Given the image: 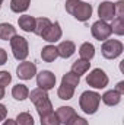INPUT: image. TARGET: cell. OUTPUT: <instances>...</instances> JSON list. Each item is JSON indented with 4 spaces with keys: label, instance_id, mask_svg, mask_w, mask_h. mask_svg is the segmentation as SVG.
I'll list each match as a JSON object with an SVG mask.
<instances>
[{
    "label": "cell",
    "instance_id": "6da1fadb",
    "mask_svg": "<svg viewBox=\"0 0 124 125\" xmlns=\"http://www.w3.org/2000/svg\"><path fill=\"white\" fill-rule=\"evenodd\" d=\"M99 102H101V94L96 93V92H92V90L83 92L79 97V106L88 115H93L98 111Z\"/></svg>",
    "mask_w": 124,
    "mask_h": 125
},
{
    "label": "cell",
    "instance_id": "7a4b0ae2",
    "mask_svg": "<svg viewBox=\"0 0 124 125\" xmlns=\"http://www.w3.org/2000/svg\"><path fill=\"white\" fill-rule=\"evenodd\" d=\"M10 48H12L13 57L18 61H25L26 60V57L29 54V45H28V41L24 36L15 35L10 39Z\"/></svg>",
    "mask_w": 124,
    "mask_h": 125
},
{
    "label": "cell",
    "instance_id": "3957f363",
    "mask_svg": "<svg viewBox=\"0 0 124 125\" xmlns=\"http://www.w3.org/2000/svg\"><path fill=\"white\" fill-rule=\"evenodd\" d=\"M102 55L107 60H114L117 57H120L124 51V45L121 41L118 39H105L102 47H101Z\"/></svg>",
    "mask_w": 124,
    "mask_h": 125
},
{
    "label": "cell",
    "instance_id": "277c9868",
    "mask_svg": "<svg viewBox=\"0 0 124 125\" xmlns=\"http://www.w3.org/2000/svg\"><path fill=\"white\" fill-rule=\"evenodd\" d=\"M108 82H110V79H108L107 73L101 68H93L86 76V83L93 89H104L108 86Z\"/></svg>",
    "mask_w": 124,
    "mask_h": 125
},
{
    "label": "cell",
    "instance_id": "5b68a950",
    "mask_svg": "<svg viewBox=\"0 0 124 125\" xmlns=\"http://www.w3.org/2000/svg\"><path fill=\"white\" fill-rule=\"evenodd\" d=\"M56 74L50 70H42L37 74V86L42 90H51L56 86Z\"/></svg>",
    "mask_w": 124,
    "mask_h": 125
},
{
    "label": "cell",
    "instance_id": "8992f818",
    "mask_svg": "<svg viewBox=\"0 0 124 125\" xmlns=\"http://www.w3.org/2000/svg\"><path fill=\"white\" fill-rule=\"evenodd\" d=\"M91 32H92V36L95 39H98V41H105L112 33L110 23L104 22V21H96L92 25V28H91Z\"/></svg>",
    "mask_w": 124,
    "mask_h": 125
},
{
    "label": "cell",
    "instance_id": "52a82bcc",
    "mask_svg": "<svg viewBox=\"0 0 124 125\" xmlns=\"http://www.w3.org/2000/svg\"><path fill=\"white\" fill-rule=\"evenodd\" d=\"M72 16L74 19H77L79 22H86L92 16V6L89 3H85V1L79 0L77 4H76V7L72 12Z\"/></svg>",
    "mask_w": 124,
    "mask_h": 125
},
{
    "label": "cell",
    "instance_id": "ba28073f",
    "mask_svg": "<svg viewBox=\"0 0 124 125\" xmlns=\"http://www.w3.org/2000/svg\"><path fill=\"white\" fill-rule=\"evenodd\" d=\"M16 76L21 80H31L37 76V65L31 61H22L16 67Z\"/></svg>",
    "mask_w": 124,
    "mask_h": 125
},
{
    "label": "cell",
    "instance_id": "9c48e42d",
    "mask_svg": "<svg viewBox=\"0 0 124 125\" xmlns=\"http://www.w3.org/2000/svg\"><path fill=\"white\" fill-rule=\"evenodd\" d=\"M98 16H99V21H104V22L112 21L115 18L114 3L112 1H101L98 6Z\"/></svg>",
    "mask_w": 124,
    "mask_h": 125
},
{
    "label": "cell",
    "instance_id": "30bf717a",
    "mask_svg": "<svg viewBox=\"0 0 124 125\" xmlns=\"http://www.w3.org/2000/svg\"><path fill=\"white\" fill-rule=\"evenodd\" d=\"M62 35H63V31H62V28H60V23L59 22H54V23H51L47 28V31L41 35V38L44 41H47V42L51 44V42H57L62 38Z\"/></svg>",
    "mask_w": 124,
    "mask_h": 125
},
{
    "label": "cell",
    "instance_id": "8fae6325",
    "mask_svg": "<svg viewBox=\"0 0 124 125\" xmlns=\"http://www.w3.org/2000/svg\"><path fill=\"white\" fill-rule=\"evenodd\" d=\"M57 51H59V57H62V58H70L76 52V45L72 41H63V42L59 44Z\"/></svg>",
    "mask_w": 124,
    "mask_h": 125
},
{
    "label": "cell",
    "instance_id": "7c38bea8",
    "mask_svg": "<svg viewBox=\"0 0 124 125\" xmlns=\"http://www.w3.org/2000/svg\"><path fill=\"white\" fill-rule=\"evenodd\" d=\"M89 68H91V62L88 61V60L79 58V60H76V61L72 64V70H70V71H73L74 74H77V76L80 77V76L86 74V73L89 71Z\"/></svg>",
    "mask_w": 124,
    "mask_h": 125
},
{
    "label": "cell",
    "instance_id": "4fadbf2b",
    "mask_svg": "<svg viewBox=\"0 0 124 125\" xmlns=\"http://www.w3.org/2000/svg\"><path fill=\"white\" fill-rule=\"evenodd\" d=\"M18 23H19V28L25 32H34L35 28V18L31 15H22L19 16L18 19Z\"/></svg>",
    "mask_w": 124,
    "mask_h": 125
},
{
    "label": "cell",
    "instance_id": "5bb4252c",
    "mask_svg": "<svg viewBox=\"0 0 124 125\" xmlns=\"http://www.w3.org/2000/svg\"><path fill=\"white\" fill-rule=\"evenodd\" d=\"M57 57H59V51H57V47L54 45H45L41 50V58L45 62H53Z\"/></svg>",
    "mask_w": 124,
    "mask_h": 125
},
{
    "label": "cell",
    "instance_id": "9a60e30c",
    "mask_svg": "<svg viewBox=\"0 0 124 125\" xmlns=\"http://www.w3.org/2000/svg\"><path fill=\"white\" fill-rule=\"evenodd\" d=\"M101 99L107 106H115L121 102V94L117 93L115 90H108L101 96Z\"/></svg>",
    "mask_w": 124,
    "mask_h": 125
},
{
    "label": "cell",
    "instance_id": "2e32d148",
    "mask_svg": "<svg viewBox=\"0 0 124 125\" xmlns=\"http://www.w3.org/2000/svg\"><path fill=\"white\" fill-rule=\"evenodd\" d=\"M16 35V28L7 22H1L0 23V39L3 41H10L13 36Z\"/></svg>",
    "mask_w": 124,
    "mask_h": 125
},
{
    "label": "cell",
    "instance_id": "e0dca14e",
    "mask_svg": "<svg viewBox=\"0 0 124 125\" xmlns=\"http://www.w3.org/2000/svg\"><path fill=\"white\" fill-rule=\"evenodd\" d=\"M56 115H57L60 124H66L73 115H76V111H74L72 106H60V108L56 111Z\"/></svg>",
    "mask_w": 124,
    "mask_h": 125
},
{
    "label": "cell",
    "instance_id": "ac0fdd59",
    "mask_svg": "<svg viewBox=\"0 0 124 125\" xmlns=\"http://www.w3.org/2000/svg\"><path fill=\"white\" fill-rule=\"evenodd\" d=\"M79 55H80V58L91 61L93 57H95V47H93V44H91V42H83L80 45V48H79Z\"/></svg>",
    "mask_w": 124,
    "mask_h": 125
},
{
    "label": "cell",
    "instance_id": "d6986e66",
    "mask_svg": "<svg viewBox=\"0 0 124 125\" xmlns=\"http://www.w3.org/2000/svg\"><path fill=\"white\" fill-rule=\"evenodd\" d=\"M53 22L48 18H35V28H34V33L41 36L44 32L47 31V28L51 25Z\"/></svg>",
    "mask_w": 124,
    "mask_h": 125
},
{
    "label": "cell",
    "instance_id": "ffe728a7",
    "mask_svg": "<svg viewBox=\"0 0 124 125\" xmlns=\"http://www.w3.org/2000/svg\"><path fill=\"white\" fill-rule=\"evenodd\" d=\"M12 96L16 99V100H25V99H28V96H29V89L25 86V84H16V86H13L12 87Z\"/></svg>",
    "mask_w": 124,
    "mask_h": 125
},
{
    "label": "cell",
    "instance_id": "44dd1931",
    "mask_svg": "<svg viewBox=\"0 0 124 125\" xmlns=\"http://www.w3.org/2000/svg\"><path fill=\"white\" fill-rule=\"evenodd\" d=\"M31 0H10V10L15 13H24L28 10Z\"/></svg>",
    "mask_w": 124,
    "mask_h": 125
},
{
    "label": "cell",
    "instance_id": "7402d4cb",
    "mask_svg": "<svg viewBox=\"0 0 124 125\" xmlns=\"http://www.w3.org/2000/svg\"><path fill=\"white\" fill-rule=\"evenodd\" d=\"M35 108H37V112H38V115H39V116H42V115H47V114L53 112V103H51L50 97H47V99H44V100H41V102L35 103Z\"/></svg>",
    "mask_w": 124,
    "mask_h": 125
},
{
    "label": "cell",
    "instance_id": "603a6c76",
    "mask_svg": "<svg viewBox=\"0 0 124 125\" xmlns=\"http://www.w3.org/2000/svg\"><path fill=\"white\" fill-rule=\"evenodd\" d=\"M57 94H59V97L62 100H70L73 97V94H74V87L62 83L60 87H59V90H57Z\"/></svg>",
    "mask_w": 124,
    "mask_h": 125
},
{
    "label": "cell",
    "instance_id": "cb8c5ba5",
    "mask_svg": "<svg viewBox=\"0 0 124 125\" xmlns=\"http://www.w3.org/2000/svg\"><path fill=\"white\" fill-rule=\"evenodd\" d=\"M62 83L67 84V86H72V87L76 89V86H79V83H80V77L77 74H74L73 71H69V73H66L62 77Z\"/></svg>",
    "mask_w": 124,
    "mask_h": 125
},
{
    "label": "cell",
    "instance_id": "d4e9b609",
    "mask_svg": "<svg viewBox=\"0 0 124 125\" xmlns=\"http://www.w3.org/2000/svg\"><path fill=\"white\" fill-rule=\"evenodd\" d=\"M28 97L31 99L32 103L35 105V103H38V102H41V100L47 99V97H48V93H47V90H42V89L37 87V89H34V90L29 92V96H28Z\"/></svg>",
    "mask_w": 124,
    "mask_h": 125
},
{
    "label": "cell",
    "instance_id": "484cf974",
    "mask_svg": "<svg viewBox=\"0 0 124 125\" xmlns=\"http://www.w3.org/2000/svg\"><path fill=\"white\" fill-rule=\"evenodd\" d=\"M111 22H112L110 25L111 26V32L118 35V36L124 35V18H114Z\"/></svg>",
    "mask_w": 124,
    "mask_h": 125
},
{
    "label": "cell",
    "instance_id": "4316f807",
    "mask_svg": "<svg viewBox=\"0 0 124 125\" xmlns=\"http://www.w3.org/2000/svg\"><path fill=\"white\" fill-rule=\"evenodd\" d=\"M39 118H41V125H62L54 111L50 112V114H47V115H42Z\"/></svg>",
    "mask_w": 124,
    "mask_h": 125
},
{
    "label": "cell",
    "instance_id": "83f0119b",
    "mask_svg": "<svg viewBox=\"0 0 124 125\" xmlns=\"http://www.w3.org/2000/svg\"><path fill=\"white\" fill-rule=\"evenodd\" d=\"M16 124L18 125H34V118H32V115L29 112H21V114H18V116H16Z\"/></svg>",
    "mask_w": 124,
    "mask_h": 125
},
{
    "label": "cell",
    "instance_id": "f1b7e54d",
    "mask_svg": "<svg viewBox=\"0 0 124 125\" xmlns=\"http://www.w3.org/2000/svg\"><path fill=\"white\" fill-rule=\"evenodd\" d=\"M64 125H89V122H88L83 116H79V115L76 114V115H73Z\"/></svg>",
    "mask_w": 124,
    "mask_h": 125
},
{
    "label": "cell",
    "instance_id": "f546056e",
    "mask_svg": "<svg viewBox=\"0 0 124 125\" xmlns=\"http://www.w3.org/2000/svg\"><path fill=\"white\" fill-rule=\"evenodd\" d=\"M12 82V76L9 71H0V86L1 87H6L7 84H10Z\"/></svg>",
    "mask_w": 124,
    "mask_h": 125
},
{
    "label": "cell",
    "instance_id": "4dcf8cb0",
    "mask_svg": "<svg viewBox=\"0 0 124 125\" xmlns=\"http://www.w3.org/2000/svg\"><path fill=\"white\" fill-rule=\"evenodd\" d=\"M114 9L115 18H124V0H118L117 3H114Z\"/></svg>",
    "mask_w": 124,
    "mask_h": 125
},
{
    "label": "cell",
    "instance_id": "1f68e13d",
    "mask_svg": "<svg viewBox=\"0 0 124 125\" xmlns=\"http://www.w3.org/2000/svg\"><path fill=\"white\" fill-rule=\"evenodd\" d=\"M6 116H7V108H6L3 103H0V122L4 121Z\"/></svg>",
    "mask_w": 124,
    "mask_h": 125
},
{
    "label": "cell",
    "instance_id": "d6a6232c",
    "mask_svg": "<svg viewBox=\"0 0 124 125\" xmlns=\"http://www.w3.org/2000/svg\"><path fill=\"white\" fill-rule=\"evenodd\" d=\"M6 62H7V52L3 48H0V65H3Z\"/></svg>",
    "mask_w": 124,
    "mask_h": 125
},
{
    "label": "cell",
    "instance_id": "836d02e7",
    "mask_svg": "<svg viewBox=\"0 0 124 125\" xmlns=\"http://www.w3.org/2000/svg\"><path fill=\"white\" fill-rule=\"evenodd\" d=\"M114 90L123 96V94H124V82H118V83H117V87H115Z\"/></svg>",
    "mask_w": 124,
    "mask_h": 125
},
{
    "label": "cell",
    "instance_id": "e575fe53",
    "mask_svg": "<svg viewBox=\"0 0 124 125\" xmlns=\"http://www.w3.org/2000/svg\"><path fill=\"white\" fill-rule=\"evenodd\" d=\"M3 125H18V124H16V121H15V119H10V118H7V119H4Z\"/></svg>",
    "mask_w": 124,
    "mask_h": 125
},
{
    "label": "cell",
    "instance_id": "d590c367",
    "mask_svg": "<svg viewBox=\"0 0 124 125\" xmlns=\"http://www.w3.org/2000/svg\"><path fill=\"white\" fill-rule=\"evenodd\" d=\"M3 97H4V87H1V86H0V100H1Z\"/></svg>",
    "mask_w": 124,
    "mask_h": 125
},
{
    "label": "cell",
    "instance_id": "8d00e7d4",
    "mask_svg": "<svg viewBox=\"0 0 124 125\" xmlns=\"http://www.w3.org/2000/svg\"><path fill=\"white\" fill-rule=\"evenodd\" d=\"M1 3H3V0H0V7H1Z\"/></svg>",
    "mask_w": 124,
    "mask_h": 125
}]
</instances>
